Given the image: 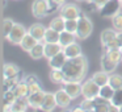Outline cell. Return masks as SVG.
Here are the masks:
<instances>
[{"label": "cell", "mask_w": 122, "mask_h": 112, "mask_svg": "<svg viewBox=\"0 0 122 112\" xmlns=\"http://www.w3.org/2000/svg\"><path fill=\"white\" fill-rule=\"evenodd\" d=\"M64 82H79L81 83L84 80L88 71V59L84 54L75 58L67 59L66 65L63 66Z\"/></svg>", "instance_id": "1"}, {"label": "cell", "mask_w": 122, "mask_h": 112, "mask_svg": "<svg viewBox=\"0 0 122 112\" xmlns=\"http://www.w3.org/2000/svg\"><path fill=\"white\" fill-rule=\"evenodd\" d=\"M93 30V24L91 21V19L85 15H80V17L77 19V30H76V37L77 40H85L92 34Z\"/></svg>", "instance_id": "2"}, {"label": "cell", "mask_w": 122, "mask_h": 112, "mask_svg": "<svg viewBox=\"0 0 122 112\" xmlns=\"http://www.w3.org/2000/svg\"><path fill=\"white\" fill-rule=\"evenodd\" d=\"M28 29H25V27L20 22H15L12 30L9 32V34L5 37V40L8 42L13 44V45H20V42L22 41V38L26 36Z\"/></svg>", "instance_id": "3"}, {"label": "cell", "mask_w": 122, "mask_h": 112, "mask_svg": "<svg viewBox=\"0 0 122 112\" xmlns=\"http://www.w3.org/2000/svg\"><path fill=\"white\" fill-rule=\"evenodd\" d=\"M32 13L36 19H43L51 13L49 0H34L32 4Z\"/></svg>", "instance_id": "4"}, {"label": "cell", "mask_w": 122, "mask_h": 112, "mask_svg": "<svg viewBox=\"0 0 122 112\" xmlns=\"http://www.w3.org/2000/svg\"><path fill=\"white\" fill-rule=\"evenodd\" d=\"M122 9V4L121 0H109L108 3L100 8V15L102 17H106V19H113L117 13H119V11Z\"/></svg>", "instance_id": "5"}, {"label": "cell", "mask_w": 122, "mask_h": 112, "mask_svg": "<svg viewBox=\"0 0 122 112\" xmlns=\"http://www.w3.org/2000/svg\"><path fill=\"white\" fill-rule=\"evenodd\" d=\"M98 92H100V86L92 78L81 83V95L84 99H95L96 96H98Z\"/></svg>", "instance_id": "6"}, {"label": "cell", "mask_w": 122, "mask_h": 112, "mask_svg": "<svg viewBox=\"0 0 122 112\" xmlns=\"http://www.w3.org/2000/svg\"><path fill=\"white\" fill-rule=\"evenodd\" d=\"M59 12H61V16L64 17L66 20L70 19H79L80 15H81V11L80 8L74 3H68V4H63V6L59 8Z\"/></svg>", "instance_id": "7"}, {"label": "cell", "mask_w": 122, "mask_h": 112, "mask_svg": "<svg viewBox=\"0 0 122 112\" xmlns=\"http://www.w3.org/2000/svg\"><path fill=\"white\" fill-rule=\"evenodd\" d=\"M45 95H46L45 91H38V92H34V94H29L26 98L28 103H29V107L33 109H40L42 107Z\"/></svg>", "instance_id": "8"}, {"label": "cell", "mask_w": 122, "mask_h": 112, "mask_svg": "<svg viewBox=\"0 0 122 112\" xmlns=\"http://www.w3.org/2000/svg\"><path fill=\"white\" fill-rule=\"evenodd\" d=\"M54 94H55L56 104H58V107H61V108H67V107H70L71 101L74 100V99L64 91V88H61V90L55 91Z\"/></svg>", "instance_id": "9"}, {"label": "cell", "mask_w": 122, "mask_h": 112, "mask_svg": "<svg viewBox=\"0 0 122 112\" xmlns=\"http://www.w3.org/2000/svg\"><path fill=\"white\" fill-rule=\"evenodd\" d=\"M63 88L72 99L81 95V83L79 82H63Z\"/></svg>", "instance_id": "10"}, {"label": "cell", "mask_w": 122, "mask_h": 112, "mask_svg": "<svg viewBox=\"0 0 122 112\" xmlns=\"http://www.w3.org/2000/svg\"><path fill=\"white\" fill-rule=\"evenodd\" d=\"M62 50H63V46L59 42H45V58H53Z\"/></svg>", "instance_id": "11"}, {"label": "cell", "mask_w": 122, "mask_h": 112, "mask_svg": "<svg viewBox=\"0 0 122 112\" xmlns=\"http://www.w3.org/2000/svg\"><path fill=\"white\" fill-rule=\"evenodd\" d=\"M67 59H68V58H67L66 54L63 53V50H62L61 53H58L56 56H54L53 58L49 59V65H50L51 69H58V70H62V69H63V66L66 65Z\"/></svg>", "instance_id": "12"}, {"label": "cell", "mask_w": 122, "mask_h": 112, "mask_svg": "<svg viewBox=\"0 0 122 112\" xmlns=\"http://www.w3.org/2000/svg\"><path fill=\"white\" fill-rule=\"evenodd\" d=\"M55 107H58L56 100H55V94H53V92H46L41 109H43V111H47V112H53L54 109H55Z\"/></svg>", "instance_id": "13"}, {"label": "cell", "mask_w": 122, "mask_h": 112, "mask_svg": "<svg viewBox=\"0 0 122 112\" xmlns=\"http://www.w3.org/2000/svg\"><path fill=\"white\" fill-rule=\"evenodd\" d=\"M46 29H47V28H45L42 24L37 22V24H33L32 27L28 29V33H30V34H32L34 38H37L38 41H43V38H45V33H46Z\"/></svg>", "instance_id": "14"}, {"label": "cell", "mask_w": 122, "mask_h": 112, "mask_svg": "<svg viewBox=\"0 0 122 112\" xmlns=\"http://www.w3.org/2000/svg\"><path fill=\"white\" fill-rule=\"evenodd\" d=\"M100 62H101V67H102V70H104V71H106L108 74L114 73V70L117 69V66H118V63H116V62L112 61V59L108 57V54H106V53H102Z\"/></svg>", "instance_id": "15"}, {"label": "cell", "mask_w": 122, "mask_h": 112, "mask_svg": "<svg viewBox=\"0 0 122 112\" xmlns=\"http://www.w3.org/2000/svg\"><path fill=\"white\" fill-rule=\"evenodd\" d=\"M116 38H117V30L110 29V28L104 29L100 34V41H101V44H102V46L109 45V44H110L112 41H114Z\"/></svg>", "instance_id": "16"}, {"label": "cell", "mask_w": 122, "mask_h": 112, "mask_svg": "<svg viewBox=\"0 0 122 112\" xmlns=\"http://www.w3.org/2000/svg\"><path fill=\"white\" fill-rule=\"evenodd\" d=\"M63 53L66 54V57L70 59V58H75V57L81 56L83 51H81V46L77 42H74V44H71V45L63 48Z\"/></svg>", "instance_id": "17"}, {"label": "cell", "mask_w": 122, "mask_h": 112, "mask_svg": "<svg viewBox=\"0 0 122 112\" xmlns=\"http://www.w3.org/2000/svg\"><path fill=\"white\" fill-rule=\"evenodd\" d=\"M29 108V103H28L26 98H17L13 101V104L9 108V112H26Z\"/></svg>", "instance_id": "18"}, {"label": "cell", "mask_w": 122, "mask_h": 112, "mask_svg": "<svg viewBox=\"0 0 122 112\" xmlns=\"http://www.w3.org/2000/svg\"><path fill=\"white\" fill-rule=\"evenodd\" d=\"M38 42H40V41H38L37 38H34L30 33H26V36H25V37L22 38V41L20 42V46H21L22 50H25V51L29 53V51L32 50V49L34 48Z\"/></svg>", "instance_id": "19"}, {"label": "cell", "mask_w": 122, "mask_h": 112, "mask_svg": "<svg viewBox=\"0 0 122 112\" xmlns=\"http://www.w3.org/2000/svg\"><path fill=\"white\" fill-rule=\"evenodd\" d=\"M17 99L16 94H15L13 90H8V91H4L3 94V109L4 112L9 111V108H11V106L13 104V101Z\"/></svg>", "instance_id": "20"}, {"label": "cell", "mask_w": 122, "mask_h": 112, "mask_svg": "<svg viewBox=\"0 0 122 112\" xmlns=\"http://www.w3.org/2000/svg\"><path fill=\"white\" fill-rule=\"evenodd\" d=\"M76 34L75 33H71L68 32V30H63V32H61V37H59V44H61L63 48H66V46L71 45V44H74L75 41H76Z\"/></svg>", "instance_id": "21"}, {"label": "cell", "mask_w": 122, "mask_h": 112, "mask_svg": "<svg viewBox=\"0 0 122 112\" xmlns=\"http://www.w3.org/2000/svg\"><path fill=\"white\" fill-rule=\"evenodd\" d=\"M3 75L4 78H17L20 75V69L15 63H4Z\"/></svg>", "instance_id": "22"}, {"label": "cell", "mask_w": 122, "mask_h": 112, "mask_svg": "<svg viewBox=\"0 0 122 112\" xmlns=\"http://www.w3.org/2000/svg\"><path fill=\"white\" fill-rule=\"evenodd\" d=\"M13 91H15L17 98H28V95H29V84L25 80H20L15 86Z\"/></svg>", "instance_id": "23"}, {"label": "cell", "mask_w": 122, "mask_h": 112, "mask_svg": "<svg viewBox=\"0 0 122 112\" xmlns=\"http://www.w3.org/2000/svg\"><path fill=\"white\" fill-rule=\"evenodd\" d=\"M29 54L33 59H41L42 57H45V42H43V41H40V42L29 51Z\"/></svg>", "instance_id": "24"}, {"label": "cell", "mask_w": 122, "mask_h": 112, "mask_svg": "<svg viewBox=\"0 0 122 112\" xmlns=\"http://www.w3.org/2000/svg\"><path fill=\"white\" fill-rule=\"evenodd\" d=\"M49 27L55 29V30H58V32H63V30L66 29V19L59 15V16L54 17V19L51 20Z\"/></svg>", "instance_id": "25"}, {"label": "cell", "mask_w": 122, "mask_h": 112, "mask_svg": "<svg viewBox=\"0 0 122 112\" xmlns=\"http://www.w3.org/2000/svg\"><path fill=\"white\" fill-rule=\"evenodd\" d=\"M59 37H61V32H58V30L49 27L46 29L43 42H59Z\"/></svg>", "instance_id": "26"}, {"label": "cell", "mask_w": 122, "mask_h": 112, "mask_svg": "<svg viewBox=\"0 0 122 112\" xmlns=\"http://www.w3.org/2000/svg\"><path fill=\"white\" fill-rule=\"evenodd\" d=\"M92 79L101 87V86L108 84V82H109V74L106 71H104V70H101V71H97V73H95V74L92 75Z\"/></svg>", "instance_id": "27"}, {"label": "cell", "mask_w": 122, "mask_h": 112, "mask_svg": "<svg viewBox=\"0 0 122 112\" xmlns=\"http://www.w3.org/2000/svg\"><path fill=\"white\" fill-rule=\"evenodd\" d=\"M114 92H116V90H114L113 87H112L110 84H105V86H101L100 87V92H98V96H101V98L106 99V100L110 101L112 98H113Z\"/></svg>", "instance_id": "28"}, {"label": "cell", "mask_w": 122, "mask_h": 112, "mask_svg": "<svg viewBox=\"0 0 122 112\" xmlns=\"http://www.w3.org/2000/svg\"><path fill=\"white\" fill-rule=\"evenodd\" d=\"M50 80H51L53 83H56V84H61V83H63V82H64L63 70L51 69V71H50Z\"/></svg>", "instance_id": "29"}, {"label": "cell", "mask_w": 122, "mask_h": 112, "mask_svg": "<svg viewBox=\"0 0 122 112\" xmlns=\"http://www.w3.org/2000/svg\"><path fill=\"white\" fill-rule=\"evenodd\" d=\"M108 83L114 88V90H119V88H122V75L114 74V73L109 74V82Z\"/></svg>", "instance_id": "30"}, {"label": "cell", "mask_w": 122, "mask_h": 112, "mask_svg": "<svg viewBox=\"0 0 122 112\" xmlns=\"http://www.w3.org/2000/svg\"><path fill=\"white\" fill-rule=\"evenodd\" d=\"M104 53L108 54V57L112 59L113 62L118 63L119 61L122 59V53L119 48H113V49H108V50H104Z\"/></svg>", "instance_id": "31"}, {"label": "cell", "mask_w": 122, "mask_h": 112, "mask_svg": "<svg viewBox=\"0 0 122 112\" xmlns=\"http://www.w3.org/2000/svg\"><path fill=\"white\" fill-rule=\"evenodd\" d=\"M13 25H15V21L12 19H4L3 20V22H1V33H3L4 38L9 34V32L12 30Z\"/></svg>", "instance_id": "32"}, {"label": "cell", "mask_w": 122, "mask_h": 112, "mask_svg": "<svg viewBox=\"0 0 122 112\" xmlns=\"http://www.w3.org/2000/svg\"><path fill=\"white\" fill-rule=\"evenodd\" d=\"M19 77L17 78H4L3 80V90L4 91H8V90H13L15 86L19 83Z\"/></svg>", "instance_id": "33"}, {"label": "cell", "mask_w": 122, "mask_h": 112, "mask_svg": "<svg viewBox=\"0 0 122 112\" xmlns=\"http://www.w3.org/2000/svg\"><path fill=\"white\" fill-rule=\"evenodd\" d=\"M112 24H113V28L117 32H121L122 30V12L117 13L116 16L112 19Z\"/></svg>", "instance_id": "34"}, {"label": "cell", "mask_w": 122, "mask_h": 112, "mask_svg": "<svg viewBox=\"0 0 122 112\" xmlns=\"http://www.w3.org/2000/svg\"><path fill=\"white\" fill-rule=\"evenodd\" d=\"M64 30H68V32L75 33V34H76V30H77V19L66 20V29H64Z\"/></svg>", "instance_id": "35"}, {"label": "cell", "mask_w": 122, "mask_h": 112, "mask_svg": "<svg viewBox=\"0 0 122 112\" xmlns=\"http://www.w3.org/2000/svg\"><path fill=\"white\" fill-rule=\"evenodd\" d=\"M110 103L114 104V106H117V107H121L122 106V88L116 90V92H114V95H113V98H112Z\"/></svg>", "instance_id": "36"}, {"label": "cell", "mask_w": 122, "mask_h": 112, "mask_svg": "<svg viewBox=\"0 0 122 112\" xmlns=\"http://www.w3.org/2000/svg\"><path fill=\"white\" fill-rule=\"evenodd\" d=\"M80 106L87 111H95V107H96V103H95V99H84V100L80 103Z\"/></svg>", "instance_id": "37"}, {"label": "cell", "mask_w": 122, "mask_h": 112, "mask_svg": "<svg viewBox=\"0 0 122 112\" xmlns=\"http://www.w3.org/2000/svg\"><path fill=\"white\" fill-rule=\"evenodd\" d=\"M24 80L28 83V84H33V83H40V79H38V77H37V75H34V74H29V75H26V77L24 78Z\"/></svg>", "instance_id": "38"}, {"label": "cell", "mask_w": 122, "mask_h": 112, "mask_svg": "<svg viewBox=\"0 0 122 112\" xmlns=\"http://www.w3.org/2000/svg\"><path fill=\"white\" fill-rule=\"evenodd\" d=\"M38 91H42V87H41L40 83L29 84V94H34V92H38Z\"/></svg>", "instance_id": "39"}, {"label": "cell", "mask_w": 122, "mask_h": 112, "mask_svg": "<svg viewBox=\"0 0 122 112\" xmlns=\"http://www.w3.org/2000/svg\"><path fill=\"white\" fill-rule=\"evenodd\" d=\"M92 1H93V4L96 6V8L100 9V8H102V7L108 3L109 0H92Z\"/></svg>", "instance_id": "40"}, {"label": "cell", "mask_w": 122, "mask_h": 112, "mask_svg": "<svg viewBox=\"0 0 122 112\" xmlns=\"http://www.w3.org/2000/svg\"><path fill=\"white\" fill-rule=\"evenodd\" d=\"M108 112H119V107L114 106V104H109V111Z\"/></svg>", "instance_id": "41"}, {"label": "cell", "mask_w": 122, "mask_h": 112, "mask_svg": "<svg viewBox=\"0 0 122 112\" xmlns=\"http://www.w3.org/2000/svg\"><path fill=\"white\" fill-rule=\"evenodd\" d=\"M70 112H85V109L83 108L81 106H77V107H75V108H72Z\"/></svg>", "instance_id": "42"}, {"label": "cell", "mask_w": 122, "mask_h": 112, "mask_svg": "<svg viewBox=\"0 0 122 112\" xmlns=\"http://www.w3.org/2000/svg\"><path fill=\"white\" fill-rule=\"evenodd\" d=\"M117 40L119 42V46H122V30L121 32H117Z\"/></svg>", "instance_id": "43"}, {"label": "cell", "mask_w": 122, "mask_h": 112, "mask_svg": "<svg viewBox=\"0 0 122 112\" xmlns=\"http://www.w3.org/2000/svg\"><path fill=\"white\" fill-rule=\"evenodd\" d=\"M53 1H54V3H56L59 7H62L64 4V1H66V0H53Z\"/></svg>", "instance_id": "44"}, {"label": "cell", "mask_w": 122, "mask_h": 112, "mask_svg": "<svg viewBox=\"0 0 122 112\" xmlns=\"http://www.w3.org/2000/svg\"><path fill=\"white\" fill-rule=\"evenodd\" d=\"M36 112H47V111H43V109L40 108V109H36Z\"/></svg>", "instance_id": "45"}, {"label": "cell", "mask_w": 122, "mask_h": 112, "mask_svg": "<svg viewBox=\"0 0 122 112\" xmlns=\"http://www.w3.org/2000/svg\"><path fill=\"white\" fill-rule=\"evenodd\" d=\"M119 112H122V106H121V107H119Z\"/></svg>", "instance_id": "46"}, {"label": "cell", "mask_w": 122, "mask_h": 112, "mask_svg": "<svg viewBox=\"0 0 122 112\" xmlns=\"http://www.w3.org/2000/svg\"><path fill=\"white\" fill-rule=\"evenodd\" d=\"M119 49H121V53H122V46H121V48H119Z\"/></svg>", "instance_id": "47"}, {"label": "cell", "mask_w": 122, "mask_h": 112, "mask_svg": "<svg viewBox=\"0 0 122 112\" xmlns=\"http://www.w3.org/2000/svg\"><path fill=\"white\" fill-rule=\"evenodd\" d=\"M87 112H95V111H87Z\"/></svg>", "instance_id": "48"}, {"label": "cell", "mask_w": 122, "mask_h": 112, "mask_svg": "<svg viewBox=\"0 0 122 112\" xmlns=\"http://www.w3.org/2000/svg\"><path fill=\"white\" fill-rule=\"evenodd\" d=\"M7 112H9V111H7Z\"/></svg>", "instance_id": "49"}, {"label": "cell", "mask_w": 122, "mask_h": 112, "mask_svg": "<svg viewBox=\"0 0 122 112\" xmlns=\"http://www.w3.org/2000/svg\"><path fill=\"white\" fill-rule=\"evenodd\" d=\"M121 4H122V1H121Z\"/></svg>", "instance_id": "50"}, {"label": "cell", "mask_w": 122, "mask_h": 112, "mask_svg": "<svg viewBox=\"0 0 122 112\" xmlns=\"http://www.w3.org/2000/svg\"><path fill=\"white\" fill-rule=\"evenodd\" d=\"M121 1H122V0H121Z\"/></svg>", "instance_id": "51"}]
</instances>
